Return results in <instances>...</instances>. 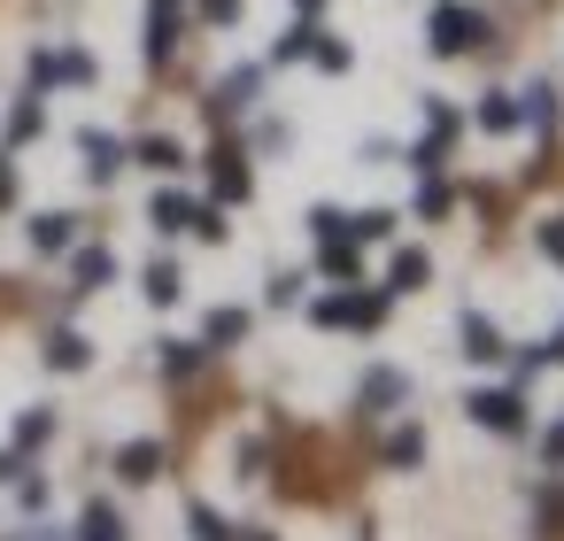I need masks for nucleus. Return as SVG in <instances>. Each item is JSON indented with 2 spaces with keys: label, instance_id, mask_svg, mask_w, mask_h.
Returning a JSON list of instances; mask_svg holds the SVG:
<instances>
[{
  "label": "nucleus",
  "instance_id": "nucleus-16",
  "mask_svg": "<svg viewBox=\"0 0 564 541\" xmlns=\"http://www.w3.org/2000/svg\"><path fill=\"white\" fill-rule=\"evenodd\" d=\"M240 194H248V171L232 155H217V202H240Z\"/></svg>",
  "mask_w": 564,
  "mask_h": 541
},
{
  "label": "nucleus",
  "instance_id": "nucleus-10",
  "mask_svg": "<svg viewBox=\"0 0 564 541\" xmlns=\"http://www.w3.org/2000/svg\"><path fill=\"white\" fill-rule=\"evenodd\" d=\"M109 271H117V263H109V248H86V256H78V286H70V294H94V286H109Z\"/></svg>",
  "mask_w": 564,
  "mask_h": 541
},
{
  "label": "nucleus",
  "instance_id": "nucleus-27",
  "mask_svg": "<svg viewBox=\"0 0 564 541\" xmlns=\"http://www.w3.org/2000/svg\"><path fill=\"white\" fill-rule=\"evenodd\" d=\"M541 248H549V256L564 263V217H549V225H541Z\"/></svg>",
  "mask_w": 564,
  "mask_h": 541
},
{
  "label": "nucleus",
  "instance_id": "nucleus-31",
  "mask_svg": "<svg viewBox=\"0 0 564 541\" xmlns=\"http://www.w3.org/2000/svg\"><path fill=\"white\" fill-rule=\"evenodd\" d=\"M24 541H55V533H47V526H32V533H24Z\"/></svg>",
  "mask_w": 564,
  "mask_h": 541
},
{
  "label": "nucleus",
  "instance_id": "nucleus-30",
  "mask_svg": "<svg viewBox=\"0 0 564 541\" xmlns=\"http://www.w3.org/2000/svg\"><path fill=\"white\" fill-rule=\"evenodd\" d=\"M24 464H17V448H0V479H17Z\"/></svg>",
  "mask_w": 564,
  "mask_h": 541
},
{
  "label": "nucleus",
  "instance_id": "nucleus-7",
  "mask_svg": "<svg viewBox=\"0 0 564 541\" xmlns=\"http://www.w3.org/2000/svg\"><path fill=\"white\" fill-rule=\"evenodd\" d=\"M78 148H86V171H94V178H109V171H117V163H124V148H117V140H109V132H86V140H78Z\"/></svg>",
  "mask_w": 564,
  "mask_h": 541
},
{
  "label": "nucleus",
  "instance_id": "nucleus-17",
  "mask_svg": "<svg viewBox=\"0 0 564 541\" xmlns=\"http://www.w3.org/2000/svg\"><path fill=\"white\" fill-rule=\"evenodd\" d=\"M148 302H178V263H148Z\"/></svg>",
  "mask_w": 564,
  "mask_h": 541
},
{
  "label": "nucleus",
  "instance_id": "nucleus-6",
  "mask_svg": "<svg viewBox=\"0 0 564 541\" xmlns=\"http://www.w3.org/2000/svg\"><path fill=\"white\" fill-rule=\"evenodd\" d=\"M479 125H487V132H518V125H525V109H518L510 94H487V101H479Z\"/></svg>",
  "mask_w": 564,
  "mask_h": 541
},
{
  "label": "nucleus",
  "instance_id": "nucleus-15",
  "mask_svg": "<svg viewBox=\"0 0 564 541\" xmlns=\"http://www.w3.org/2000/svg\"><path fill=\"white\" fill-rule=\"evenodd\" d=\"M140 163H148V171H178L186 155H178V140H140Z\"/></svg>",
  "mask_w": 564,
  "mask_h": 541
},
{
  "label": "nucleus",
  "instance_id": "nucleus-33",
  "mask_svg": "<svg viewBox=\"0 0 564 541\" xmlns=\"http://www.w3.org/2000/svg\"><path fill=\"white\" fill-rule=\"evenodd\" d=\"M148 9H171V17H178V0H148Z\"/></svg>",
  "mask_w": 564,
  "mask_h": 541
},
{
  "label": "nucleus",
  "instance_id": "nucleus-13",
  "mask_svg": "<svg viewBox=\"0 0 564 541\" xmlns=\"http://www.w3.org/2000/svg\"><path fill=\"white\" fill-rule=\"evenodd\" d=\"M387 402H402V371H371L364 379V410H387Z\"/></svg>",
  "mask_w": 564,
  "mask_h": 541
},
{
  "label": "nucleus",
  "instance_id": "nucleus-24",
  "mask_svg": "<svg viewBox=\"0 0 564 541\" xmlns=\"http://www.w3.org/2000/svg\"><path fill=\"white\" fill-rule=\"evenodd\" d=\"M310 55H317V63H325V71H348V47H340V40H325V32H317V40H310Z\"/></svg>",
  "mask_w": 564,
  "mask_h": 541
},
{
  "label": "nucleus",
  "instance_id": "nucleus-8",
  "mask_svg": "<svg viewBox=\"0 0 564 541\" xmlns=\"http://www.w3.org/2000/svg\"><path fill=\"white\" fill-rule=\"evenodd\" d=\"M194 209L202 202H186V194H155V225L163 232H194Z\"/></svg>",
  "mask_w": 564,
  "mask_h": 541
},
{
  "label": "nucleus",
  "instance_id": "nucleus-1",
  "mask_svg": "<svg viewBox=\"0 0 564 541\" xmlns=\"http://www.w3.org/2000/svg\"><path fill=\"white\" fill-rule=\"evenodd\" d=\"M487 40V24L471 9H433V55H471Z\"/></svg>",
  "mask_w": 564,
  "mask_h": 541
},
{
  "label": "nucleus",
  "instance_id": "nucleus-21",
  "mask_svg": "<svg viewBox=\"0 0 564 541\" xmlns=\"http://www.w3.org/2000/svg\"><path fill=\"white\" fill-rule=\"evenodd\" d=\"M256 86H263L256 71H232V78H225V101H217V109H248V94H256Z\"/></svg>",
  "mask_w": 564,
  "mask_h": 541
},
{
  "label": "nucleus",
  "instance_id": "nucleus-22",
  "mask_svg": "<svg viewBox=\"0 0 564 541\" xmlns=\"http://www.w3.org/2000/svg\"><path fill=\"white\" fill-rule=\"evenodd\" d=\"M240 333H248V310H217L209 317V340H240Z\"/></svg>",
  "mask_w": 564,
  "mask_h": 541
},
{
  "label": "nucleus",
  "instance_id": "nucleus-26",
  "mask_svg": "<svg viewBox=\"0 0 564 541\" xmlns=\"http://www.w3.org/2000/svg\"><path fill=\"white\" fill-rule=\"evenodd\" d=\"M310 40H317V32H310V24H294V32L279 40V63H294V55H310Z\"/></svg>",
  "mask_w": 564,
  "mask_h": 541
},
{
  "label": "nucleus",
  "instance_id": "nucleus-5",
  "mask_svg": "<svg viewBox=\"0 0 564 541\" xmlns=\"http://www.w3.org/2000/svg\"><path fill=\"white\" fill-rule=\"evenodd\" d=\"M70 232H78V217H63V209H47V217H32V248H70Z\"/></svg>",
  "mask_w": 564,
  "mask_h": 541
},
{
  "label": "nucleus",
  "instance_id": "nucleus-3",
  "mask_svg": "<svg viewBox=\"0 0 564 541\" xmlns=\"http://www.w3.org/2000/svg\"><path fill=\"white\" fill-rule=\"evenodd\" d=\"M155 472H163V441H124V448H117V479L148 487Z\"/></svg>",
  "mask_w": 564,
  "mask_h": 541
},
{
  "label": "nucleus",
  "instance_id": "nucleus-28",
  "mask_svg": "<svg viewBox=\"0 0 564 541\" xmlns=\"http://www.w3.org/2000/svg\"><path fill=\"white\" fill-rule=\"evenodd\" d=\"M202 17H209V24H232V17H240V0H202Z\"/></svg>",
  "mask_w": 564,
  "mask_h": 541
},
{
  "label": "nucleus",
  "instance_id": "nucleus-14",
  "mask_svg": "<svg viewBox=\"0 0 564 541\" xmlns=\"http://www.w3.org/2000/svg\"><path fill=\"white\" fill-rule=\"evenodd\" d=\"M394 232V209H364V217H348V240H387Z\"/></svg>",
  "mask_w": 564,
  "mask_h": 541
},
{
  "label": "nucleus",
  "instance_id": "nucleus-19",
  "mask_svg": "<svg viewBox=\"0 0 564 541\" xmlns=\"http://www.w3.org/2000/svg\"><path fill=\"white\" fill-rule=\"evenodd\" d=\"M417 456H425V433H417V425H402V433L387 441V464H417Z\"/></svg>",
  "mask_w": 564,
  "mask_h": 541
},
{
  "label": "nucleus",
  "instance_id": "nucleus-23",
  "mask_svg": "<svg viewBox=\"0 0 564 541\" xmlns=\"http://www.w3.org/2000/svg\"><path fill=\"white\" fill-rule=\"evenodd\" d=\"M194 364H202L194 340H163V371H194Z\"/></svg>",
  "mask_w": 564,
  "mask_h": 541
},
{
  "label": "nucleus",
  "instance_id": "nucleus-4",
  "mask_svg": "<svg viewBox=\"0 0 564 541\" xmlns=\"http://www.w3.org/2000/svg\"><path fill=\"white\" fill-rule=\"evenodd\" d=\"M456 333H464V356H471V364H495V356H502V333H495L479 310H464V325H456Z\"/></svg>",
  "mask_w": 564,
  "mask_h": 541
},
{
  "label": "nucleus",
  "instance_id": "nucleus-2",
  "mask_svg": "<svg viewBox=\"0 0 564 541\" xmlns=\"http://www.w3.org/2000/svg\"><path fill=\"white\" fill-rule=\"evenodd\" d=\"M464 410H471L487 433H518V425H525V394H518V387H487V394H471Z\"/></svg>",
  "mask_w": 564,
  "mask_h": 541
},
{
  "label": "nucleus",
  "instance_id": "nucleus-9",
  "mask_svg": "<svg viewBox=\"0 0 564 541\" xmlns=\"http://www.w3.org/2000/svg\"><path fill=\"white\" fill-rule=\"evenodd\" d=\"M86 356H94L86 333H55V340H47V364H55V371H86Z\"/></svg>",
  "mask_w": 564,
  "mask_h": 541
},
{
  "label": "nucleus",
  "instance_id": "nucleus-18",
  "mask_svg": "<svg viewBox=\"0 0 564 541\" xmlns=\"http://www.w3.org/2000/svg\"><path fill=\"white\" fill-rule=\"evenodd\" d=\"M47 433H55V418H47V410H24V418H17V448H40Z\"/></svg>",
  "mask_w": 564,
  "mask_h": 541
},
{
  "label": "nucleus",
  "instance_id": "nucleus-25",
  "mask_svg": "<svg viewBox=\"0 0 564 541\" xmlns=\"http://www.w3.org/2000/svg\"><path fill=\"white\" fill-rule=\"evenodd\" d=\"M40 125H47V117H40V101H24V109H17V117H9V140H32V132H40Z\"/></svg>",
  "mask_w": 564,
  "mask_h": 541
},
{
  "label": "nucleus",
  "instance_id": "nucleus-32",
  "mask_svg": "<svg viewBox=\"0 0 564 541\" xmlns=\"http://www.w3.org/2000/svg\"><path fill=\"white\" fill-rule=\"evenodd\" d=\"M294 9H302V17H310V9H325V0H294Z\"/></svg>",
  "mask_w": 564,
  "mask_h": 541
},
{
  "label": "nucleus",
  "instance_id": "nucleus-20",
  "mask_svg": "<svg viewBox=\"0 0 564 541\" xmlns=\"http://www.w3.org/2000/svg\"><path fill=\"white\" fill-rule=\"evenodd\" d=\"M186 526H194V541H232V526H225L209 502H194V518H186Z\"/></svg>",
  "mask_w": 564,
  "mask_h": 541
},
{
  "label": "nucleus",
  "instance_id": "nucleus-12",
  "mask_svg": "<svg viewBox=\"0 0 564 541\" xmlns=\"http://www.w3.org/2000/svg\"><path fill=\"white\" fill-rule=\"evenodd\" d=\"M387 286H394V294L425 286V256H417V248H402V256H394V271H387Z\"/></svg>",
  "mask_w": 564,
  "mask_h": 541
},
{
  "label": "nucleus",
  "instance_id": "nucleus-11",
  "mask_svg": "<svg viewBox=\"0 0 564 541\" xmlns=\"http://www.w3.org/2000/svg\"><path fill=\"white\" fill-rule=\"evenodd\" d=\"M78 541H124L117 510H109V502H86V526H78Z\"/></svg>",
  "mask_w": 564,
  "mask_h": 541
},
{
  "label": "nucleus",
  "instance_id": "nucleus-29",
  "mask_svg": "<svg viewBox=\"0 0 564 541\" xmlns=\"http://www.w3.org/2000/svg\"><path fill=\"white\" fill-rule=\"evenodd\" d=\"M549 464H564V425H549Z\"/></svg>",
  "mask_w": 564,
  "mask_h": 541
}]
</instances>
